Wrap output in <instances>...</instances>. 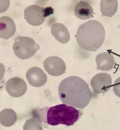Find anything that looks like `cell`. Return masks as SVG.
<instances>
[{"label": "cell", "mask_w": 120, "mask_h": 130, "mask_svg": "<svg viewBox=\"0 0 120 130\" xmlns=\"http://www.w3.org/2000/svg\"><path fill=\"white\" fill-rule=\"evenodd\" d=\"M81 112L65 104L50 107L46 115L47 124L52 126L63 124L70 126L74 124L81 116Z\"/></svg>", "instance_id": "cell-3"}, {"label": "cell", "mask_w": 120, "mask_h": 130, "mask_svg": "<svg viewBox=\"0 0 120 130\" xmlns=\"http://www.w3.org/2000/svg\"><path fill=\"white\" fill-rule=\"evenodd\" d=\"M17 120V113L12 109L5 108L0 113V122L5 127H9L13 125Z\"/></svg>", "instance_id": "cell-15"}, {"label": "cell", "mask_w": 120, "mask_h": 130, "mask_svg": "<svg viewBox=\"0 0 120 130\" xmlns=\"http://www.w3.org/2000/svg\"><path fill=\"white\" fill-rule=\"evenodd\" d=\"M118 5V1L117 0H101L100 4V11L104 16L112 17L117 11Z\"/></svg>", "instance_id": "cell-14"}, {"label": "cell", "mask_w": 120, "mask_h": 130, "mask_svg": "<svg viewBox=\"0 0 120 130\" xmlns=\"http://www.w3.org/2000/svg\"><path fill=\"white\" fill-rule=\"evenodd\" d=\"M113 91L116 95L120 98V77L115 80L113 85Z\"/></svg>", "instance_id": "cell-17"}, {"label": "cell", "mask_w": 120, "mask_h": 130, "mask_svg": "<svg viewBox=\"0 0 120 130\" xmlns=\"http://www.w3.org/2000/svg\"><path fill=\"white\" fill-rule=\"evenodd\" d=\"M93 9L89 3L81 1L77 3L74 8V14L81 20H87L93 17Z\"/></svg>", "instance_id": "cell-13"}, {"label": "cell", "mask_w": 120, "mask_h": 130, "mask_svg": "<svg viewBox=\"0 0 120 130\" xmlns=\"http://www.w3.org/2000/svg\"><path fill=\"white\" fill-rule=\"evenodd\" d=\"M50 7L43 8L37 5H31L24 10V18L29 24L39 26L44 22L46 17L53 13Z\"/></svg>", "instance_id": "cell-5"}, {"label": "cell", "mask_w": 120, "mask_h": 130, "mask_svg": "<svg viewBox=\"0 0 120 130\" xmlns=\"http://www.w3.org/2000/svg\"><path fill=\"white\" fill-rule=\"evenodd\" d=\"M5 88L10 95L18 98L24 95L27 90V85L23 79L19 77L11 78L6 82Z\"/></svg>", "instance_id": "cell-8"}, {"label": "cell", "mask_w": 120, "mask_h": 130, "mask_svg": "<svg viewBox=\"0 0 120 130\" xmlns=\"http://www.w3.org/2000/svg\"><path fill=\"white\" fill-rule=\"evenodd\" d=\"M43 65L46 71L53 76L62 75L65 73L66 69L64 61L57 56H50L46 58Z\"/></svg>", "instance_id": "cell-7"}, {"label": "cell", "mask_w": 120, "mask_h": 130, "mask_svg": "<svg viewBox=\"0 0 120 130\" xmlns=\"http://www.w3.org/2000/svg\"><path fill=\"white\" fill-rule=\"evenodd\" d=\"M58 94L62 103L79 109L85 108L93 97L86 82L74 76L61 82L58 87Z\"/></svg>", "instance_id": "cell-1"}, {"label": "cell", "mask_w": 120, "mask_h": 130, "mask_svg": "<svg viewBox=\"0 0 120 130\" xmlns=\"http://www.w3.org/2000/svg\"><path fill=\"white\" fill-rule=\"evenodd\" d=\"M91 85L95 94L105 93L111 89L112 85V79L111 76L108 73H100L92 78Z\"/></svg>", "instance_id": "cell-6"}, {"label": "cell", "mask_w": 120, "mask_h": 130, "mask_svg": "<svg viewBox=\"0 0 120 130\" xmlns=\"http://www.w3.org/2000/svg\"><path fill=\"white\" fill-rule=\"evenodd\" d=\"M24 130H43L42 127L40 123V121L36 120L35 118L27 120L23 126Z\"/></svg>", "instance_id": "cell-16"}, {"label": "cell", "mask_w": 120, "mask_h": 130, "mask_svg": "<svg viewBox=\"0 0 120 130\" xmlns=\"http://www.w3.org/2000/svg\"><path fill=\"white\" fill-rule=\"evenodd\" d=\"M26 77L29 84L34 87H41L47 82V76L41 68L34 67L26 72Z\"/></svg>", "instance_id": "cell-9"}, {"label": "cell", "mask_w": 120, "mask_h": 130, "mask_svg": "<svg viewBox=\"0 0 120 130\" xmlns=\"http://www.w3.org/2000/svg\"><path fill=\"white\" fill-rule=\"evenodd\" d=\"M16 31L15 23L12 18L8 16L0 18V37L8 39L14 36Z\"/></svg>", "instance_id": "cell-10"}, {"label": "cell", "mask_w": 120, "mask_h": 130, "mask_svg": "<svg viewBox=\"0 0 120 130\" xmlns=\"http://www.w3.org/2000/svg\"><path fill=\"white\" fill-rule=\"evenodd\" d=\"M76 37L81 48L90 52H96L104 42L105 29L99 21L90 20L79 27Z\"/></svg>", "instance_id": "cell-2"}, {"label": "cell", "mask_w": 120, "mask_h": 130, "mask_svg": "<svg viewBox=\"0 0 120 130\" xmlns=\"http://www.w3.org/2000/svg\"><path fill=\"white\" fill-rule=\"evenodd\" d=\"M40 48L34 40L27 37H17L14 40L13 49L15 55L24 60L31 58Z\"/></svg>", "instance_id": "cell-4"}, {"label": "cell", "mask_w": 120, "mask_h": 130, "mask_svg": "<svg viewBox=\"0 0 120 130\" xmlns=\"http://www.w3.org/2000/svg\"><path fill=\"white\" fill-rule=\"evenodd\" d=\"M51 32L55 38L61 43L67 44L70 40V33L66 27L62 23L52 24Z\"/></svg>", "instance_id": "cell-12"}, {"label": "cell", "mask_w": 120, "mask_h": 130, "mask_svg": "<svg viewBox=\"0 0 120 130\" xmlns=\"http://www.w3.org/2000/svg\"><path fill=\"white\" fill-rule=\"evenodd\" d=\"M97 69L103 71H109L115 64L114 57L111 53L106 52L100 53L96 58Z\"/></svg>", "instance_id": "cell-11"}]
</instances>
